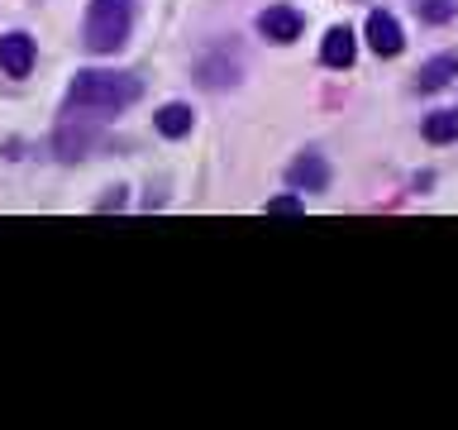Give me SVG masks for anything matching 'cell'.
Listing matches in <instances>:
<instances>
[{"instance_id": "3957f363", "label": "cell", "mask_w": 458, "mask_h": 430, "mask_svg": "<svg viewBox=\"0 0 458 430\" xmlns=\"http://www.w3.org/2000/svg\"><path fill=\"white\" fill-rule=\"evenodd\" d=\"M34 67H38V43H34L29 29H10V34H0V72H5L10 82H24Z\"/></svg>"}, {"instance_id": "9c48e42d", "label": "cell", "mask_w": 458, "mask_h": 430, "mask_svg": "<svg viewBox=\"0 0 458 430\" xmlns=\"http://www.w3.org/2000/svg\"><path fill=\"white\" fill-rule=\"evenodd\" d=\"M454 77H458V53H435V57L420 67V77H415V91H420V96H435V91H444Z\"/></svg>"}, {"instance_id": "8992f818", "label": "cell", "mask_w": 458, "mask_h": 430, "mask_svg": "<svg viewBox=\"0 0 458 430\" xmlns=\"http://www.w3.org/2000/svg\"><path fill=\"white\" fill-rule=\"evenodd\" d=\"M353 57H358L353 29H349V24H329L325 39H320V67H329V72H349Z\"/></svg>"}, {"instance_id": "ba28073f", "label": "cell", "mask_w": 458, "mask_h": 430, "mask_svg": "<svg viewBox=\"0 0 458 430\" xmlns=\"http://www.w3.org/2000/svg\"><path fill=\"white\" fill-rule=\"evenodd\" d=\"M153 129H157L163 139H186V134L196 129V110L186 106V100H167V106H157Z\"/></svg>"}, {"instance_id": "8fae6325", "label": "cell", "mask_w": 458, "mask_h": 430, "mask_svg": "<svg viewBox=\"0 0 458 430\" xmlns=\"http://www.w3.org/2000/svg\"><path fill=\"white\" fill-rule=\"evenodd\" d=\"M415 14H420L425 24H444L458 14V0H415Z\"/></svg>"}, {"instance_id": "7c38bea8", "label": "cell", "mask_w": 458, "mask_h": 430, "mask_svg": "<svg viewBox=\"0 0 458 430\" xmlns=\"http://www.w3.org/2000/svg\"><path fill=\"white\" fill-rule=\"evenodd\" d=\"M267 211H301V201L296 196H277V201H267Z\"/></svg>"}, {"instance_id": "30bf717a", "label": "cell", "mask_w": 458, "mask_h": 430, "mask_svg": "<svg viewBox=\"0 0 458 430\" xmlns=\"http://www.w3.org/2000/svg\"><path fill=\"white\" fill-rule=\"evenodd\" d=\"M420 139L425 143H458V106H444V110H429L420 120Z\"/></svg>"}, {"instance_id": "277c9868", "label": "cell", "mask_w": 458, "mask_h": 430, "mask_svg": "<svg viewBox=\"0 0 458 430\" xmlns=\"http://www.w3.org/2000/svg\"><path fill=\"white\" fill-rule=\"evenodd\" d=\"M363 39H368V48L377 57H401L406 53V29H401V20L392 10H368Z\"/></svg>"}, {"instance_id": "5b68a950", "label": "cell", "mask_w": 458, "mask_h": 430, "mask_svg": "<svg viewBox=\"0 0 458 430\" xmlns=\"http://www.w3.org/2000/svg\"><path fill=\"white\" fill-rule=\"evenodd\" d=\"M258 34L267 43H296L306 34V14L296 5H267V10H258Z\"/></svg>"}, {"instance_id": "6da1fadb", "label": "cell", "mask_w": 458, "mask_h": 430, "mask_svg": "<svg viewBox=\"0 0 458 430\" xmlns=\"http://www.w3.org/2000/svg\"><path fill=\"white\" fill-rule=\"evenodd\" d=\"M143 100V82L134 72H120V67H86L67 82V100H63V115L72 120H91V125H110L120 120L129 106Z\"/></svg>"}, {"instance_id": "7a4b0ae2", "label": "cell", "mask_w": 458, "mask_h": 430, "mask_svg": "<svg viewBox=\"0 0 458 430\" xmlns=\"http://www.w3.org/2000/svg\"><path fill=\"white\" fill-rule=\"evenodd\" d=\"M139 20V0H86L81 14V48L96 57L120 53Z\"/></svg>"}, {"instance_id": "52a82bcc", "label": "cell", "mask_w": 458, "mask_h": 430, "mask_svg": "<svg viewBox=\"0 0 458 430\" xmlns=\"http://www.w3.org/2000/svg\"><path fill=\"white\" fill-rule=\"evenodd\" d=\"M286 186H296V192H325L329 186V163H325V153H296L292 158V168H286Z\"/></svg>"}]
</instances>
